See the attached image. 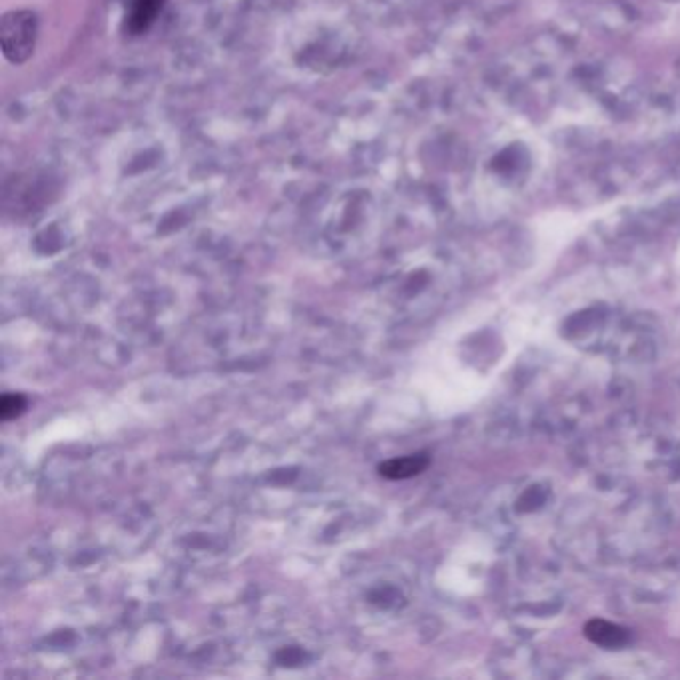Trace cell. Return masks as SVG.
<instances>
[{
    "instance_id": "cell-1",
    "label": "cell",
    "mask_w": 680,
    "mask_h": 680,
    "mask_svg": "<svg viewBox=\"0 0 680 680\" xmlns=\"http://www.w3.org/2000/svg\"><path fill=\"white\" fill-rule=\"evenodd\" d=\"M38 36V19L30 11H11L4 14L0 27V44L8 62L22 64L35 54Z\"/></svg>"
},
{
    "instance_id": "cell-2",
    "label": "cell",
    "mask_w": 680,
    "mask_h": 680,
    "mask_svg": "<svg viewBox=\"0 0 680 680\" xmlns=\"http://www.w3.org/2000/svg\"><path fill=\"white\" fill-rule=\"evenodd\" d=\"M164 0H130L126 12V28L132 35H142V32L152 27L156 16L162 11Z\"/></svg>"
},
{
    "instance_id": "cell-3",
    "label": "cell",
    "mask_w": 680,
    "mask_h": 680,
    "mask_svg": "<svg viewBox=\"0 0 680 680\" xmlns=\"http://www.w3.org/2000/svg\"><path fill=\"white\" fill-rule=\"evenodd\" d=\"M429 465L428 455H407L389 459L380 465V473L388 479H407L420 475Z\"/></svg>"
},
{
    "instance_id": "cell-4",
    "label": "cell",
    "mask_w": 680,
    "mask_h": 680,
    "mask_svg": "<svg viewBox=\"0 0 680 680\" xmlns=\"http://www.w3.org/2000/svg\"><path fill=\"white\" fill-rule=\"evenodd\" d=\"M585 633H587L588 638H591L593 643L601 644V646H609V649H614V646L625 644L627 638H628L625 630H622L620 627L611 625V622L599 620V619H595V620L588 622L587 628H585Z\"/></svg>"
},
{
    "instance_id": "cell-5",
    "label": "cell",
    "mask_w": 680,
    "mask_h": 680,
    "mask_svg": "<svg viewBox=\"0 0 680 680\" xmlns=\"http://www.w3.org/2000/svg\"><path fill=\"white\" fill-rule=\"evenodd\" d=\"M24 409H27V399L19 396V393H8L0 401V415H3L4 421L19 417Z\"/></svg>"
}]
</instances>
